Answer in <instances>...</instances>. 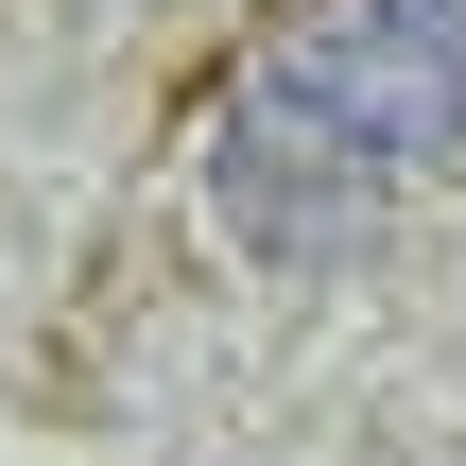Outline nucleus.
I'll return each instance as SVG.
<instances>
[{
	"instance_id": "nucleus-1",
	"label": "nucleus",
	"mask_w": 466,
	"mask_h": 466,
	"mask_svg": "<svg viewBox=\"0 0 466 466\" xmlns=\"http://www.w3.org/2000/svg\"><path fill=\"white\" fill-rule=\"evenodd\" d=\"M466 156V0H294L208 138V190L242 242L329 259L363 242L380 173H450Z\"/></svg>"
}]
</instances>
